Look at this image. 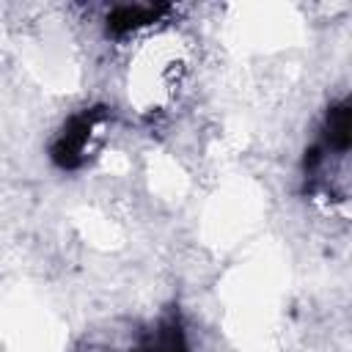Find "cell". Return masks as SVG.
<instances>
[{
    "label": "cell",
    "mask_w": 352,
    "mask_h": 352,
    "mask_svg": "<svg viewBox=\"0 0 352 352\" xmlns=\"http://www.w3.org/2000/svg\"><path fill=\"white\" fill-rule=\"evenodd\" d=\"M107 118H110V107L104 104H91V107L72 113L50 146V160L63 170L82 168L88 157L96 151L99 129L107 124Z\"/></svg>",
    "instance_id": "cell-1"
},
{
    "label": "cell",
    "mask_w": 352,
    "mask_h": 352,
    "mask_svg": "<svg viewBox=\"0 0 352 352\" xmlns=\"http://www.w3.org/2000/svg\"><path fill=\"white\" fill-rule=\"evenodd\" d=\"M129 352H190L187 327L179 308L170 305L146 330H140Z\"/></svg>",
    "instance_id": "cell-2"
},
{
    "label": "cell",
    "mask_w": 352,
    "mask_h": 352,
    "mask_svg": "<svg viewBox=\"0 0 352 352\" xmlns=\"http://www.w3.org/2000/svg\"><path fill=\"white\" fill-rule=\"evenodd\" d=\"M168 11H170V6H118L107 14V33H113V36L135 33L140 28L154 25Z\"/></svg>",
    "instance_id": "cell-3"
}]
</instances>
